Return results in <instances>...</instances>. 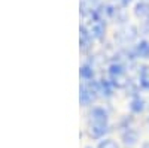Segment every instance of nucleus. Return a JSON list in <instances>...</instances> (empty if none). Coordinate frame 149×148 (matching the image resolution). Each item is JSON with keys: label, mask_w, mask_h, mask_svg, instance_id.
Masks as SVG:
<instances>
[{"label": "nucleus", "mask_w": 149, "mask_h": 148, "mask_svg": "<svg viewBox=\"0 0 149 148\" xmlns=\"http://www.w3.org/2000/svg\"><path fill=\"white\" fill-rule=\"evenodd\" d=\"M136 12H137V15H149V6L142 3V5L137 6V11Z\"/></svg>", "instance_id": "1"}, {"label": "nucleus", "mask_w": 149, "mask_h": 148, "mask_svg": "<svg viewBox=\"0 0 149 148\" xmlns=\"http://www.w3.org/2000/svg\"><path fill=\"white\" fill-rule=\"evenodd\" d=\"M119 2H121V3H122V5H127V3H128V2H130V0H119Z\"/></svg>", "instance_id": "3"}, {"label": "nucleus", "mask_w": 149, "mask_h": 148, "mask_svg": "<svg viewBox=\"0 0 149 148\" xmlns=\"http://www.w3.org/2000/svg\"><path fill=\"white\" fill-rule=\"evenodd\" d=\"M98 148H119L118 145H116V142H113V141H103L100 145H98Z\"/></svg>", "instance_id": "2"}]
</instances>
